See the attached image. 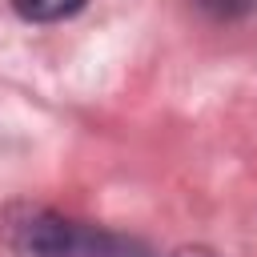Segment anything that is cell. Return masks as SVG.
<instances>
[{"label":"cell","mask_w":257,"mask_h":257,"mask_svg":"<svg viewBox=\"0 0 257 257\" xmlns=\"http://www.w3.org/2000/svg\"><path fill=\"white\" fill-rule=\"evenodd\" d=\"M4 241L20 257H80L88 233H80L68 217L40 209V205H16L0 217Z\"/></svg>","instance_id":"1"},{"label":"cell","mask_w":257,"mask_h":257,"mask_svg":"<svg viewBox=\"0 0 257 257\" xmlns=\"http://www.w3.org/2000/svg\"><path fill=\"white\" fill-rule=\"evenodd\" d=\"M12 8L32 24H56L84 8V0H12Z\"/></svg>","instance_id":"2"},{"label":"cell","mask_w":257,"mask_h":257,"mask_svg":"<svg viewBox=\"0 0 257 257\" xmlns=\"http://www.w3.org/2000/svg\"><path fill=\"white\" fill-rule=\"evenodd\" d=\"M197 8L213 20H241L257 8V0H197Z\"/></svg>","instance_id":"3"},{"label":"cell","mask_w":257,"mask_h":257,"mask_svg":"<svg viewBox=\"0 0 257 257\" xmlns=\"http://www.w3.org/2000/svg\"><path fill=\"white\" fill-rule=\"evenodd\" d=\"M169 257H217V253L205 249V245H185V249H177V253H169Z\"/></svg>","instance_id":"4"}]
</instances>
